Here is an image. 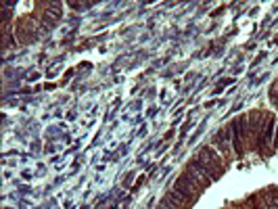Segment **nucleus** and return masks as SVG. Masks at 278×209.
I'll use <instances>...</instances> for the list:
<instances>
[{"label": "nucleus", "instance_id": "10", "mask_svg": "<svg viewBox=\"0 0 278 209\" xmlns=\"http://www.w3.org/2000/svg\"><path fill=\"white\" fill-rule=\"evenodd\" d=\"M142 182H144V178H138V182H136V184H134V191H136V189H138V186H140V184H142Z\"/></svg>", "mask_w": 278, "mask_h": 209}, {"label": "nucleus", "instance_id": "1", "mask_svg": "<svg viewBox=\"0 0 278 209\" xmlns=\"http://www.w3.org/2000/svg\"><path fill=\"white\" fill-rule=\"evenodd\" d=\"M245 132H247V117L241 115L239 119L232 122V140H234V151L237 155L243 157V138H245Z\"/></svg>", "mask_w": 278, "mask_h": 209}, {"label": "nucleus", "instance_id": "5", "mask_svg": "<svg viewBox=\"0 0 278 209\" xmlns=\"http://www.w3.org/2000/svg\"><path fill=\"white\" fill-rule=\"evenodd\" d=\"M272 132H274V117L270 115L268 119H266V126H264V132H260V136H258V149L262 153H266V147L270 145V138H272Z\"/></svg>", "mask_w": 278, "mask_h": 209}, {"label": "nucleus", "instance_id": "2", "mask_svg": "<svg viewBox=\"0 0 278 209\" xmlns=\"http://www.w3.org/2000/svg\"><path fill=\"white\" fill-rule=\"evenodd\" d=\"M172 191H174V193L180 197V199H182V201L186 203V207L197 201V191L192 189V186L182 178V176H180V178L174 182V189H172Z\"/></svg>", "mask_w": 278, "mask_h": 209}, {"label": "nucleus", "instance_id": "8", "mask_svg": "<svg viewBox=\"0 0 278 209\" xmlns=\"http://www.w3.org/2000/svg\"><path fill=\"white\" fill-rule=\"evenodd\" d=\"M272 203H274V207L278 209V193H272Z\"/></svg>", "mask_w": 278, "mask_h": 209}, {"label": "nucleus", "instance_id": "7", "mask_svg": "<svg viewBox=\"0 0 278 209\" xmlns=\"http://www.w3.org/2000/svg\"><path fill=\"white\" fill-rule=\"evenodd\" d=\"M90 4V2H88ZM88 4H84V2H69V6H73L76 10H82V6H88Z\"/></svg>", "mask_w": 278, "mask_h": 209}, {"label": "nucleus", "instance_id": "4", "mask_svg": "<svg viewBox=\"0 0 278 209\" xmlns=\"http://www.w3.org/2000/svg\"><path fill=\"white\" fill-rule=\"evenodd\" d=\"M201 159H203V163H207V166L216 172L218 176L224 172V166H222V161H220V157H218V153L213 151L211 147H203L201 149Z\"/></svg>", "mask_w": 278, "mask_h": 209}, {"label": "nucleus", "instance_id": "11", "mask_svg": "<svg viewBox=\"0 0 278 209\" xmlns=\"http://www.w3.org/2000/svg\"><path fill=\"white\" fill-rule=\"evenodd\" d=\"M274 147L278 149V130H276V136H274Z\"/></svg>", "mask_w": 278, "mask_h": 209}, {"label": "nucleus", "instance_id": "6", "mask_svg": "<svg viewBox=\"0 0 278 209\" xmlns=\"http://www.w3.org/2000/svg\"><path fill=\"white\" fill-rule=\"evenodd\" d=\"M270 101H272V105H276V107H278V82L270 88Z\"/></svg>", "mask_w": 278, "mask_h": 209}, {"label": "nucleus", "instance_id": "3", "mask_svg": "<svg viewBox=\"0 0 278 209\" xmlns=\"http://www.w3.org/2000/svg\"><path fill=\"white\" fill-rule=\"evenodd\" d=\"M188 168H192V170H195V172L199 174V178H201L203 186H209L211 180H218V178H220V176L207 166V163H203V161H199V159L190 161V166H188Z\"/></svg>", "mask_w": 278, "mask_h": 209}, {"label": "nucleus", "instance_id": "9", "mask_svg": "<svg viewBox=\"0 0 278 209\" xmlns=\"http://www.w3.org/2000/svg\"><path fill=\"white\" fill-rule=\"evenodd\" d=\"M132 176H134V174H128V176H126V180H124V186H128V184L132 182Z\"/></svg>", "mask_w": 278, "mask_h": 209}]
</instances>
